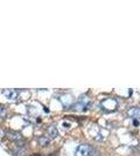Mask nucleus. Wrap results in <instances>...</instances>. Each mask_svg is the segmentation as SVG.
I'll return each mask as SVG.
<instances>
[{"label": "nucleus", "mask_w": 140, "mask_h": 156, "mask_svg": "<svg viewBox=\"0 0 140 156\" xmlns=\"http://www.w3.org/2000/svg\"><path fill=\"white\" fill-rule=\"evenodd\" d=\"M102 107L103 109L108 113H113L118 109V101L115 100V99H105L102 101Z\"/></svg>", "instance_id": "2"}, {"label": "nucleus", "mask_w": 140, "mask_h": 156, "mask_svg": "<svg viewBox=\"0 0 140 156\" xmlns=\"http://www.w3.org/2000/svg\"><path fill=\"white\" fill-rule=\"evenodd\" d=\"M75 156H98L96 149H93L90 144H79L76 151H75Z\"/></svg>", "instance_id": "1"}, {"label": "nucleus", "mask_w": 140, "mask_h": 156, "mask_svg": "<svg viewBox=\"0 0 140 156\" xmlns=\"http://www.w3.org/2000/svg\"><path fill=\"white\" fill-rule=\"evenodd\" d=\"M2 94L7 98L8 100H16L19 98V93H18V90H15V89H4Z\"/></svg>", "instance_id": "4"}, {"label": "nucleus", "mask_w": 140, "mask_h": 156, "mask_svg": "<svg viewBox=\"0 0 140 156\" xmlns=\"http://www.w3.org/2000/svg\"><path fill=\"white\" fill-rule=\"evenodd\" d=\"M6 115H7L6 108H5V107H2V106H0V117H1V119H4V117H6Z\"/></svg>", "instance_id": "8"}, {"label": "nucleus", "mask_w": 140, "mask_h": 156, "mask_svg": "<svg viewBox=\"0 0 140 156\" xmlns=\"http://www.w3.org/2000/svg\"><path fill=\"white\" fill-rule=\"evenodd\" d=\"M7 137L11 141H14L19 147H22L26 144V141L23 139V136L19 132H13V130H8L7 132Z\"/></svg>", "instance_id": "3"}, {"label": "nucleus", "mask_w": 140, "mask_h": 156, "mask_svg": "<svg viewBox=\"0 0 140 156\" xmlns=\"http://www.w3.org/2000/svg\"><path fill=\"white\" fill-rule=\"evenodd\" d=\"M47 134H48V137L50 140H53V139L58 136V130H57V128L55 126H49L47 128Z\"/></svg>", "instance_id": "5"}, {"label": "nucleus", "mask_w": 140, "mask_h": 156, "mask_svg": "<svg viewBox=\"0 0 140 156\" xmlns=\"http://www.w3.org/2000/svg\"><path fill=\"white\" fill-rule=\"evenodd\" d=\"M52 140L48 137V136H40L39 140H38V143H39L40 147H48L50 144Z\"/></svg>", "instance_id": "6"}, {"label": "nucleus", "mask_w": 140, "mask_h": 156, "mask_svg": "<svg viewBox=\"0 0 140 156\" xmlns=\"http://www.w3.org/2000/svg\"><path fill=\"white\" fill-rule=\"evenodd\" d=\"M134 127H138L139 126V119L137 117V119H133V123H132Z\"/></svg>", "instance_id": "9"}, {"label": "nucleus", "mask_w": 140, "mask_h": 156, "mask_svg": "<svg viewBox=\"0 0 140 156\" xmlns=\"http://www.w3.org/2000/svg\"><path fill=\"white\" fill-rule=\"evenodd\" d=\"M139 114V107H133L131 109L127 110V116L128 117H135Z\"/></svg>", "instance_id": "7"}]
</instances>
